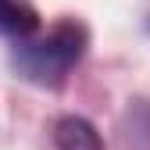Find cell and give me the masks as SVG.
I'll return each instance as SVG.
<instances>
[{
  "mask_svg": "<svg viewBox=\"0 0 150 150\" xmlns=\"http://www.w3.org/2000/svg\"><path fill=\"white\" fill-rule=\"evenodd\" d=\"M50 139H54V150H104L97 125L82 115H61L50 129Z\"/></svg>",
  "mask_w": 150,
  "mask_h": 150,
  "instance_id": "obj_2",
  "label": "cell"
},
{
  "mask_svg": "<svg viewBox=\"0 0 150 150\" xmlns=\"http://www.w3.org/2000/svg\"><path fill=\"white\" fill-rule=\"evenodd\" d=\"M122 150H150V100H132L122 118Z\"/></svg>",
  "mask_w": 150,
  "mask_h": 150,
  "instance_id": "obj_4",
  "label": "cell"
},
{
  "mask_svg": "<svg viewBox=\"0 0 150 150\" xmlns=\"http://www.w3.org/2000/svg\"><path fill=\"white\" fill-rule=\"evenodd\" d=\"M146 29H150V18H146Z\"/></svg>",
  "mask_w": 150,
  "mask_h": 150,
  "instance_id": "obj_5",
  "label": "cell"
},
{
  "mask_svg": "<svg viewBox=\"0 0 150 150\" xmlns=\"http://www.w3.org/2000/svg\"><path fill=\"white\" fill-rule=\"evenodd\" d=\"M40 29V11L32 7V0H0V36L11 40H29Z\"/></svg>",
  "mask_w": 150,
  "mask_h": 150,
  "instance_id": "obj_3",
  "label": "cell"
},
{
  "mask_svg": "<svg viewBox=\"0 0 150 150\" xmlns=\"http://www.w3.org/2000/svg\"><path fill=\"white\" fill-rule=\"evenodd\" d=\"M86 47H89V29L75 18H61L43 36H29L11 47V68L32 86L61 89L71 68L82 61Z\"/></svg>",
  "mask_w": 150,
  "mask_h": 150,
  "instance_id": "obj_1",
  "label": "cell"
}]
</instances>
